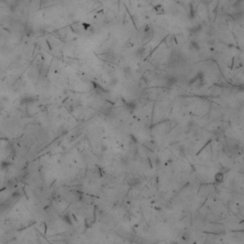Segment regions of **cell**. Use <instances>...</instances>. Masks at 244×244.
I'll list each match as a JSON object with an SVG mask.
<instances>
[{
  "mask_svg": "<svg viewBox=\"0 0 244 244\" xmlns=\"http://www.w3.org/2000/svg\"><path fill=\"white\" fill-rule=\"evenodd\" d=\"M123 72H124V75L126 76V78H132V76H133V72H132V70L131 68H125L123 70Z\"/></svg>",
  "mask_w": 244,
  "mask_h": 244,
  "instance_id": "2",
  "label": "cell"
},
{
  "mask_svg": "<svg viewBox=\"0 0 244 244\" xmlns=\"http://www.w3.org/2000/svg\"><path fill=\"white\" fill-rule=\"evenodd\" d=\"M152 36H153V30L150 29V28L144 30L143 34H142V40H143V42L146 43L147 41H149L150 39L152 38Z\"/></svg>",
  "mask_w": 244,
  "mask_h": 244,
  "instance_id": "1",
  "label": "cell"
},
{
  "mask_svg": "<svg viewBox=\"0 0 244 244\" xmlns=\"http://www.w3.org/2000/svg\"><path fill=\"white\" fill-rule=\"evenodd\" d=\"M215 179H216V182L220 183V182L223 180V174H222V173H217V174L215 175Z\"/></svg>",
  "mask_w": 244,
  "mask_h": 244,
  "instance_id": "3",
  "label": "cell"
}]
</instances>
